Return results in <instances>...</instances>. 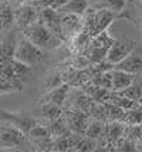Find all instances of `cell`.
Returning a JSON list of instances; mask_svg holds the SVG:
<instances>
[{
    "label": "cell",
    "instance_id": "d4e9b609",
    "mask_svg": "<svg viewBox=\"0 0 142 152\" xmlns=\"http://www.w3.org/2000/svg\"><path fill=\"white\" fill-rule=\"evenodd\" d=\"M64 84V80H63V75H61L60 71H53V73L47 74L46 77V81H44V90L48 91V90H53L55 87Z\"/></svg>",
    "mask_w": 142,
    "mask_h": 152
},
{
    "label": "cell",
    "instance_id": "603a6c76",
    "mask_svg": "<svg viewBox=\"0 0 142 152\" xmlns=\"http://www.w3.org/2000/svg\"><path fill=\"white\" fill-rule=\"evenodd\" d=\"M14 21V10L10 4H3L0 7V28H6Z\"/></svg>",
    "mask_w": 142,
    "mask_h": 152
},
{
    "label": "cell",
    "instance_id": "5bb4252c",
    "mask_svg": "<svg viewBox=\"0 0 142 152\" xmlns=\"http://www.w3.org/2000/svg\"><path fill=\"white\" fill-rule=\"evenodd\" d=\"M105 124L107 122H104V121H100L97 118H91L84 135L91 139H95V141L104 138V135H105Z\"/></svg>",
    "mask_w": 142,
    "mask_h": 152
},
{
    "label": "cell",
    "instance_id": "7a4b0ae2",
    "mask_svg": "<svg viewBox=\"0 0 142 152\" xmlns=\"http://www.w3.org/2000/svg\"><path fill=\"white\" fill-rule=\"evenodd\" d=\"M23 36L27 37L30 41H33L36 46H39L40 48H51V47L57 46L60 43V37H57L54 33H51L47 27L41 23L40 20L34 21L33 24L27 26L26 28L21 30Z\"/></svg>",
    "mask_w": 142,
    "mask_h": 152
},
{
    "label": "cell",
    "instance_id": "f1b7e54d",
    "mask_svg": "<svg viewBox=\"0 0 142 152\" xmlns=\"http://www.w3.org/2000/svg\"><path fill=\"white\" fill-rule=\"evenodd\" d=\"M51 3H53V0H26V4L36 7L37 10L44 9V7H51Z\"/></svg>",
    "mask_w": 142,
    "mask_h": 152
},
{
    "label": "cell",
    "instance_id": "cb8c5ba5",
    "mask_svg": "<svg viewBox=\"0 0 142 152\" xmlns=\"http://www.w3.org/2000/svg\"><path fill=\"white\" fill-rule=\"evenodd\" d=\"M104 107H105V111H107V117H108V121H121L122 115L125 113V110H122L121 107L115 105L109 101H105L102 102Z\"/></svg>",
    "mask_w": 142,
    "mask_h": 152
},
{
    "label": "cell",
    "instance_id": "ffe728a7",
    "mask_svg": "<svg viewBox=\"0 0 142 152\" xmlns=\"http://www.w3.org/2000/svg\"><path fill=\"white\" fill-rule=\"evenodd\" d=\"M114 40L108 33L107 30H104L101 33H98L97 36H92L90 39V43H88L87 47H105V48H109V46L114 43Z\"/></svg>",
    "mask_w": 142,
    "mask_h": 152
},
{
    "label": "cell",
    "instance_id": "8fae6325",
    "mask_svg": "<svg viewBox=\"0 0 142 152\" xmlns=\"http://www.w3.org/2000/svg\"><path fill=\"white\" fill-rule=\"evenodd\" d=\"M64 108L53 102H39L34 108V115L36 118L43 119H55L63 117Z\"/></svg>",
    "mask_w": 142,
    "mask_h": 152
},
{
    "label": "cell",
    "instance_id": "f546056e",
    "mask_svg": "<svg viewBox=\"0 0 142 152\" xmlns=\"http://www.w3.org/2000/svg\"><path fill=\"white\" fill-rule=\"evenodd\" d=\"M67 1H68V0H53V3H51V7L57 10V9H60L61 6H64V4H66Z\"/></svg>",
    "mask_w": 142,
    "mask_h": 152
},
{
    "label": "cell",
    "instance_id": "277c9868",
    "mask_svg": "<svg viewBox=\"0 0 142 152\" xmlns=\"http://www.w3.org/2000/svg\"><path fill=\"white\" fill-rule=\"evenodd\" d=\"M63 117H64V121L67 124L68 129L71 132L80 134V135H84L88 122L92 118L90 114L84 113L78 108H74V107H64Z\"/></svg>",
    "mask_w": 142,
    "mask_h": 152
},
{
    "label": "cell",
    "instance_id": "d6986e66",
    "mask_svg": "<svg viewBox=\"0 0 142 152\" xmlns=\"http://www.w3.org/2000/svg\"><path fill=\"white\" fill-rule=\"evenodd\" d=\"M10 66H12V70H13L14 78L19 80V81L26 80L31 74V71H33L31 66H27V64L20 63V61H17V60H14V58L10 60Z\"/></svg>",
    "mask_w": 142,
    "mask_h": 152
},
{
    "label": "cell",
    "instance_id": "9c48e42d",
    "mask_svg": "<svg viewBox=\"0 0 142 152\" xmlns=\"http://www.w3.org/2000/svg\"><path fill=\"white\" fill-rule=\"evenodd\" d=\"M37 20H39V10L30 4L23 3V4H20L19 9L14 10V23L21 30L30 24H33Z\"/></svg>",
    "mask_w": 142,
    "mask_h": 152
},
{
    "label": "cell",
    "instance_id": "484cf974",
    "mask_svg": "<svg viewBox=\"0 0 142 152\" xmlns=\"http://www.w3.org/2000/svg\"><path fill=\"white\" fill-rule=\"evenodd\" d=\"M125 4H127V0H102L101 3H98L97 6L92 7H105V9H109L112 12L119 13V12L124 10Z\"/></svg>",
    "mask_w": 142,
    "mask_h": 152
},
{
    "label": "cell",
    "instance_id": "ac0fdd59",
    "mask_svg": "<svg viewBox=\"0 0 142 152\" xmlns=\"http://www.w3.org/2000/svg\"><path fill=\"white\" fill-rule=\"evenodd\" d=\"M141 121H142V110L141 107L138 105V102H136L135 107H132L129 110H125V113H124L121 119V122L124 125H138V124H141Z\"/></svg>",
    "mask_w": 142,
    "mask_h": 152
},
{
    "label": "cell",
    "instance_id": "4dcf8cb0",
    "mask_svg": "<svg viewBox=\"0 0 142 152\" xmlns=\"http://www.w3.org/2000/svg\"><path fill=\"white\" fill-rule=\"evenodd\" d=\"M102 0H88V3H90V6H97L98 3H101Z\"/></svg>",
    "mask_w": 142,
    "mask_h": 152
},
{
    "label": "cell",
    "instance_id": "6da1fadb",
    "mask_svg": "<svg viewBox=\"0 0 142 152\" xmlns=\"http://www.w3.org/2000/svg\"><path fill=\"white\" fill-rule=\"evenodd\" d=\"M0 149L34 151L27 135L4 119H0Z\"/></svg>",
    "mask_w": 142,
    "mask_h": 152
},
{
    "label": "cell",
    "instance_id": "836d02e7",
    "mask_svg": "<svg viewBox=\"0 0 142 152\" xmlns=\"http://www.w3.org/2000/svg\"><path fill=\"white\" fill-rule=\"evenodd\" d=\"M134 1H142V0H134Z\"/></svg>",
    "mask_w": 142,
    "mask_h": 152
},
{
    "label": "cell",
    "instance_id": "5b68a950",
    "mask_svg": "<svg viewBox=\"0 0 142 152\" xmlns=\"http://www.w3.org/2000/svg\"><path fill=\"white\" fill-rule=\"evenodd\" d=\"M0 119H4L7 122L13 124L16 128H19L23 134L27 135L28 131L37 124V118L31 117L28 114L23 113V111H17V113H12V111H6L0 108Z\"/></svg>",
    "mask_w": 142,
    "mask_h": 152
},
{
    "label": "cell",
    "instance_id": "2e32d148",
    "mask_svg": "<svg viewBox=\"0 0 142 152\" xmlns=\"http://www.w3.org/2000/svg\"><path fill=\"white\" fill-rule=\"evenodd\" d=\"M82 90H84L91 98L94 99L95 102H98V104L105 102L109 97V93H111V90H107V88H102V87L94 86V84H91V83L82 87Z\"/></svg>",
    "mask_w": 142,
    "mask_h": 152
},
{
    "label": "cell",
    "instance_id": "d590c367",
    "mask_svg": "<svg viewBox=\"0 0 142 152\" xmlns=\"http://www.w3.org/2000/svg\"><path fill=\"white\" fill-rule=\"evenodd\" d=\"M0 43H1V41H0Z\"/></svg>",
    "mask_w": 142,
    "mask_h": 152
},
{
    "label": "cell",
    "instance_id": "ba28073f",
    "mask_svg": "<svg viewBox=\"0 0 142 152\" xmlns=\"http://www.w3.org/2000/svg\"><path fill=\"white\" fill-rule=\"evenodd\" d=\"M114 68L131 74H142V48L135 47L125 58L115 64Z\"/></svg>",
    "mask_w": 142,
    "mask_h": 152
},
{
    "label": "cell",
    "instance_id": "1f68e13d",
    "mask_svg": "<svg viewBox=\"0 0 142 152\" xmlns=\"http://www.w3.org/2000/svg\"><path fill=\"white\" fill-rule=\"evenodd\" d=\"M138 105L141 107V110H142V98H139V99H138Z\"/></svg>",
    "mask_w": 142,
    "mask_h": 152
},
{
    "label": "cell",
    "instance_id": "9a60e30c",
    "mask_svg": "<svg viewBox=\"0 0 142 152\" xmlns=\"http://www.w3.org/2000/svg\"><path fill=\"white\" fill-rule=\"evenodd\" d=\"M90 3L88 0H68L64 6H61L60 9H57L60 13H73L82 16L85 13V10L88 9Z\"/></svg>",
    "mask_w": 142,
    "mask_h": 152
},
{
    "label": "cell",
    "instance_id": "e0dca14e",
    "mask_svg": "<svg viewBox=\"0 0 142 152\" xmlns=\"http://www.w3.org/2000/svg\"><path fill=\"white\" fill-rule=\"evenodd\" d=\"M27 138H28V141L31 142V145H34V144L40 142V141H43V139L51 138V134L48 132L47 126L43 125V124H40V122L37 121V124H36V125L28 131Z\"/></svg>",
    "mask_w": 142,
    "mask_h": 152
},
{
    "label": "cell",
    "instance_id": "30bf717a",
    "mask_svg": "<svg viewBox=\"0 0 142 152\" xmlns=\"http://www.w3.org/2000/svg\"><path fill=\"white\" fill-rule=\"evenodd\" d=\"M70 90H71V87L68 86L67 83H64V84L55 87L53 90L46 91V94H44L43 97H40L39 102H53V104H57V105H60L64 108Z\"/></svg>",
    "mask_w": 142,
    "mask_h": 152
},
{
    "label": "cell",
    "instance_id": "8992f818",
    "mask_svg": "<svg viewBox=\"0 0 142 152\" xmlns=\"http://www.w3.org/2000/svg\"><path fill=\"white\" fill-rule=\"evenodd\" d=\"M135 41L132 40H114V43L109 46L108 53H107V61L111 64H118L121 60H124L134 48H135Z\"/></svg>",
    "mask_w": 142,
    "mask_h": 152
},
{
    "label": "cell",
    "instance_id": "3957f363",
    "mask_svg": "<svg viewBox=\"0 0 142 152\" xmlns=\"http://www.w3.org/2000/svg\"><path fill=\"white\" fill-rule=\"evenodd\" d=\"M43 57H44L43 48L36 46L33 41H30L27 37L23 36L20 40L16 41V47H14V51H13L14 60L33 67L34 64L40 63L43 60Z\"/></svg>",
    "mask_w": 142,
    "mask_h": 152
},
{
    "label": "cell",
    "instance_id": "e575fe53",
    "mask_svg": "<svg viewBox=\"0 0 142 152\" xmlns=\"http://www.w3.org/2000/svg\"><path fill=\"white\" fill-rule=\"evenodd\" d=\"M139 125H141V126H142V121H141V124H139Z\"/></svg>",
    "mask_w": 142,
    "mask_h": 152
},
{
    "label": "cell",
    "instance_id": "44dd1931",
    "mask_svg": "<svg viewBox=\"0 0 142 152\" xmlns=\"http://www.w3.org/2000/svg\"><path fill=\"white\" fill-rule=\"evenodd\" d=\"M21 81L16 78H6L0 75V94L14 93V91H21Z\"/></svg>",
    "mask_w": 142,
    "mask_h": 152
},
{
    "label": "cell",
    "instance_id": "4316f807",
    "mask_svg": "<svg viewBox=\"0 0 142 152\" xmlns=\"http://www.w3.org/2000/svg\"><path fill=\"white\" fill-rule=\"evenodd\" d=\"M115 151H136V144L135 141L129 138H125V137H121L115 142Z\"/></svg>",
    "mask_w": 142,
    "mask_h": 152
},
{
    "label": "cell",
    "instance_id": "7c38bea8",
    "mask_svg": "<svg viewBox=\"0 0 142 152\" xmlns=\"http://www.w3.org/2000/svg\"><path fill=\"white\" fill-rule=\"evenodd\" d=\"M138 74H131L122 70L112 68L111 70V80H112V91H122L124 88L129 87L136 80Z\"/></svg>",
    "mask_w": 142,
    "mask_h": 152
},
{
    "label": "cell",
    "instance_id": "83f0119b",
    "mask_svg": "<svg viewBox=\"0 0 142 152\" xmlns=\"http://www.w3.org/2000/svg\"><path fill=\"white\" fill-rule=\"evenodd\" d=\"M95 148H97V141L95 139H91L85 137V135H82L81 139H80V142H78V145L75 146V151H95Z\"/></svg>",
    "mask_w": 142,
    "mask_h": 152
},
{
    "label": "cell",
    "instance_id": "d6a6232c",
    "mask_svg": "<svg viewBox=\"0 0 142 152\" xmlns=\"http://www.w3.org/2000/svg\"><path fill=\"white\" fill-rule=\"evenodd\" d=\"M17 1H19L20 4H23V3H26V0H17Z\"/></svg>",
    "mask_w": 142,
    "mask_h": 152
},
{
    "label": "cell",
    "instance_id": "52a82bcc",
    "mask_svg": "<svg viewBox=\"0 0 142 152\" xmlns=\"http://www.w3.org/2000/svg\"><path fill=\"white\" fill-rule=\"evenodd\" d=\"M60 26L64 39L74 37L75 34L84 30V20L82 16L73 13H60Z\"/></svg>",
    "mask_w": 142,
    "mask_h": 152
},
{
    "label": "cell",
    "instance_id": "4fadbf2b",
    "mask_svg": "<svg viewBox=\"0 0 142 152\" xmlns=\"http://www.w3.org/2000/svg\"><path fill=\"white\" fill-rule=\"evenodd\" d=\"M124 128L125 125L122 124L121 121H108L105 124V138L108 142H111L112 145L115 146V142L122 137L124 134Z\"/></svg>",
    "mask_w": 142,
    "mask_h": 152
},
{
    "label": "cell",
    "instance_id": "7402d4cb",
    "mask_svg": "<svg viewBox=\"0 0 142 152\" xmlns=\"http://www.w3.org/2000/svg\"><path fill=\"white\" fill-rule=\"evenodd\" d=\"M91 84L102 88H107L112 91V80H111V70L109 71H104V73H97L92 75L91 78Z\"/></svg>",
    "mask_w": 142,
    "mask_h": 152
}]
</instances>
